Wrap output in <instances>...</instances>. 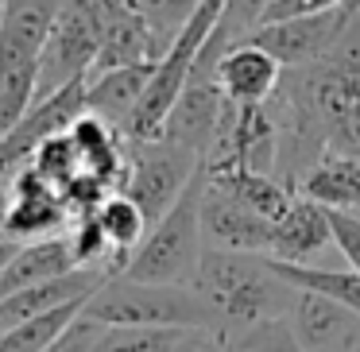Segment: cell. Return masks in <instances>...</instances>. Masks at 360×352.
Returning <instances> with one entry per match:
<instances>
[{"label": "cell", "mask_w": 360, "mask_h": 352, "mask_svg": "<svg viewBox=\"0 0 360 352\" xmlns=\"http://www.w3.org/2000/svg\"><path fill=\"white\" fill-rule=\"evenodd\" d=\"M194 290L217 321V337L205 341L217 348H233L252 329L287 318L295 302V290L271 271L264 256H240V252L217 248H205Z\"/></svg>", "instance_id": "obj_1"}, {"label": "cell", "mask_w": 360, "mask_h": 352, "mask_svg": "<svg viewBox=\"0 0 360 352\" xmlns=\"http://www.w3.org/2000/svg\"><path fill=\"white\" fill-rule=\"evenodd\" d=\"M82 318L101 329H179L202 341L217 337V321L194 287H151L124 275H112L86 302Z\"/></svg>", "instance_id": "obj_2"}, {"label": "cell", "mask_w": 360, "mask_h": 352, "mask_svg": "<svg viewBox=\"0 0 360 352\" xmlns=\"http://www.w3.org/2000/svg\"><path fill=\"white\" fill-rule=\"evenodd\" d=\"M58 16V0H8L0 24V140L32 112L39 58Z\"/></svg>", "instance_id": "obj_3"}, {"label": "cell", "mask_w": 360, "mask_h": 352, "mask_svg": "<svg viewBox=\"0 0 360 352\" xmlns=\"http://www.w3.org/2000/svg\"><path fill=\"white\" fill-rule=\"evenodd\" d=\"M202 194H205V163L190 190L179 197L171 213L151 233L143 244L128 256L124 279L132 282H151V287H194L198 267L205 256V236H202Z\"/></svg>", "instance_id": "obj_4"}, {"label": "cell", "mask_w": 360, "mask_h": 352, "mask_svg": "<svg viewBox=\"0 0 360 352\" xmlns=\"http://www.w3.org/2000/svg\"><path fill=\"white\" fill-rule=\"evenodd\" d=\"M221 12H225L221 0H198V12L186 24V32L174 39V47L167 51L155 63V70H151V82H148V89H143V101H140V109H136L132 124H128V132H124V143L163 140V124L174 112V105H179L182 89H186V82H190V70H194L205 39H210L213 27H217Z\"/></svg>", "instance_id": "obj_5"}, {"label": "cell", "mask_w": 360, "mask_h": 352, "mask_svg": "<svg viewBox=\"0 0 360 352\" xmlns=\"http://www.w3.org/2000/svg\"><path fill=\"white\" fill-rule=\"evenodd\" d=\"M105 35V0H66L58 4L55 27L43 43L35 101L63 93L89 78Z\"/></svg>", "instance_id": "obj_6"}, {"label": "cell", "mask_w": 360, "mask_h": 352, "mask_svg": "<svg viewBox=\"0 0 360 352\" xmlns=\"http://www.w3.org/2000/svg\"><path fill=\"white\" fill-rule=\"evenodd\" d=\"M202 171V159L179 143H128L124 148V182L120 194L143 213L148 225H159L190 190V182Z\"/></svg>", "instance_id": "obj_7"}, {"label": "cell", "mask_w": 360, "mask_h": 352, "mask_svg": "<svg viewBox=\"0 0 360 352\" xmlns=\"http://www.w3.org/2000/svg\"><path fill=\"white\" fill-rule=\"evenodd\" d=\"M352 12H356V4L329 0L326 8L310 12V16H302V20L259 27V32L248 35V43H256L259 51H267L283 70H298V66H310V63H318V58H326L329 51L341 43L345 27L352 24Z\"/></svg>", "instance_id": "obj_8"}, {"label": "cell", "mask_w": 360, "mask_h": 352, "mask_svg": "<svg viewBox=\"0 0 360 352\" xmlns=\"http://www.w3.org/2000/svg\"><path fill=\"white\" fill-rule=\"evenodd\" d=\"M74 225L63 194L43 178L35 167L20 171L8 186V209H4V240L12 244H35L66 236Z\"/></svg>", "instance_id": "obj_9"}, {"label": "cell", "mask_w": 360, "mask_h": 352, "mask_svg": "<svg viewBox=\"0 0 360 352\" xmlns=\"http://www.w3.org/2000/svg\"><path fill=\"white\" fill-rule=\"evenodd\" d=\"M329 248H333L329 209L306 202V197H295L290 209L271 225V244H267L264 259L287 267H326Z\"/></svg>", "instance_id": "obj_10"}, {"label": "cell", "mask_w": 360, "mask_h": 352, "mask_svg": "<svg viewBox=\"0 0 360 352\" xmlns=\"http://www.w3.org/2000/svg\"><path fill=\"white\" fill-rule=\"evenodd\" d=\"M202 236L205 248L217 252H240V256H267L271 244V221L256 217L252 209H244L240 202H233L229 194L213 190L205 182L202 194Z\"/></svg>", "instance_id": "obj_11"}, {"label": "cell", "mask_w": 360, "mask_h": 352, "mask_svg": "<svg viewBox=\"0 0 360 352\" xmlns=\"http://www.w3.org/2000/svg\"><path fill=\"white\" fill-rule=\"evenodd\" d=\"M109 279H112L109 271H70V275H63V279H51V282H39V287H32V290H20V294L0 302V333L20 329V325H27V321H39V318H47V313H58V310H66V306L89 302Z\"/></svg>", "instance_id": "obj_12"}, {"label": "cell", "mask_w": 360, "mask_h": 352, "mask_svg": "<svg viewBox=\"0 0 360 352\" xmlns=\"http://www.w3.org/2000/svg\"><path fill=\"white\" fill-rule=\"evenodd\" d=\"M148 63H155V47H151V32L136 12V4L132 0H105V35L89 78H105V74L132 70V66Z\"/></svg>", "instance_id": "obj_13"}, {"label": "cell", "mask_w": 360, "mask_h": 352, "mask_svg": "<svg viewBox=\"0 0 360 352\" xmlns=\"http://www.w3.org/2000/svg\"><path fill=\"white\" fill-rule=\"evenodd\" d=\"M217 82L229 105H236V109H264L283 82V66L267 51H259L256 43L244 39L236 47H229V55L221 58Z\"/></svg>", "instance_id": "obj_14"}, {"label": "cell", "mask_w": 360, "mask_h": 352, "mask_svg": "<svg viewBox=\"0 0 360 352\" xmlns=\"http://www.w3.org/2000/svg\"><path fill=\"white\" fill-rule=\"evenodd\" d=\"M287 325L295 333V341L302 344V352H337L360 333L356 313L321 294H310V290H295Z\"/></svg>", "instance_id": "obj_15"}, {"label": "cell", "mask_w": 360, "mask_h": 352, "mask_svg": "<svg viewBox=\"0 0 360 352\" xmlns=\"http://www.w3.org/2000/svg\"><path fill=\"white\" fill-rule=\"evenodd\" d=\"M151 70H155V63L105 74V78H89L86 82V117L105 120L112 132L124 136L128 124H132V117H136V109H140V101H143Z\"/></svg>", "instance_id": "obj_16"}, {"label": "cell", "mask_w": 360, "mask_h": 352, "mask_svg": "<svg viewBox=\"0 0 360 352\" xmlns=\"http://www.w3.org/2000/svg\"><path fill=\"white\" fill-rule=\"evenodd\" d=\"M78 271L70 256V244L66 236H55V240H35V244H20L16 259L4 267L0 275V302L20 290H32L39 282H51V279H63V275Z\"/></svg>", "instance_id": "obj_17"}, {"label": "cell", "mask_w": 360, "mask_h": 352, "mask_svg": "<svg viewBox=\"0 0 360 352\" xmlns=\"http://www.w3.org/2000/svg\"><path fill=\"white\" fill-rule=\"evenodd\" d=\"M205 182L221 194H229L233 202H240L244 209H252L264 221H279L290 209L295 194L279 186L271 174H256V171H240V167H205Z\"/></svg>", "instance_id": "obj_18"}, {"label": "cell", "mask_w": 360, "mask_h": 352, "mask_svg": "<svg viewBox=\"0 0 360 352\" xmlns=\"http://www.w3.org/2000/svg\"><path fill=\"white\" fill-rule=\"evenodd\" d=\"M295 197L337 213H360V159L349 155H321V163L302 178Z\"/></svg>", "instance_id": "obj_19"}, {"label": "cell", "mask_w": 360, "mask_h": 352, "mask_svg": "<svg viewBox=\"0 0 360 352\" xmlns=\"http://www.w3.org/2000/svg\"><path fill=\"white\" fill-rule=\"evenodd\" d=\"M94 221L101 225L105 240H109V248H112V256H117L120 271H124L128 256H132V252L143 244V236L151 233V225L143 221V213L136 209V205L128 202L124 194H112L109 202H105L101 209L94 213Z\"/></svg>", "instance_id": "obj_20"}, {"label": "cell", "mask_w": 360, "mask_h": 352, "mask_svg": "<svg viewBox=\"0 0 360 352\" xmlns=\"http://www.w3.org/2000/svg\"><path fill=\"white\" fill-rule=\"evenodd\" d=\"M202 337L179 329H101L89 352H182Z\"/></svg>", "instance_id": "obj_21"}, {"label": "cell", "mask_w": 360, "mask_h": 352, "mask_svg": "<svg viewBox=\"0 0 360 352\" xmlns=\"http://www.w3.org/2000/svg\"><path fill=\"white\" fill-rule=\"evenodd\" d=\"M132 4H136V12L143 16L148 32H151L155 63L174 47V39L186 32V24L194 20V12H198L194 0H132Z\"/></svg>", "instance_id": "obj_22"}, {"label": "cell", "mask_w": 360, "mask_h": 352, "mask_svg": "<svg viewBox=\"0 0 360 352\" xmlns=\"http://www.w3.org/2000/svg\"><path fill=\"white\" fill-rule=\"evenodd\" d=\"M82 310H86V302L66 306V310H58V313H47V318H39V321H27V325H20V329L0 333V352H47L51 344L82 318Z\"/></svg>", "instance_id": "obj_23"}, {"label": "cell", "mask_w": 360, "mask_h": 352, "mask_svg": "<svg viewBox=\"0 0 360 352\" xmlns=\"http://www.w3.org/2000/svg\"><path fill=\"white\" fill-rule=\"evenodd\" d=\"M229 352H302V344L295 341L287 318H279V321H267V325L252 329V333L240 337Z\"/></svg>", "instance_id": "obj_24"}, {"label": "cell", "mask_w": 360, "mask_h": 352, "mask_svg": "<svg viewBox=\"0 0 360 352\" xmlns=\"http://www.w3.org/2000/svg\"><path fill=\"white\" fill-rule=\"evenodd\" d=\"M329 0H256V32L259 27H275V24H290L302 20L310 12L326 8Z\"/></svg>", "instance_id": "obj_25"}, {"label": "cell", "mask_w": 360, "mask_h": 352, "mask_svg": "<svg viewBox=\"0 0 360 352\" xmlns=\"http://www.w3.org/2000/svg\"><path fill=\"white\" fill-rule=\"evenodd\" d=\"M329 233H333V248L345 256L349 271L360 275V213L329 209Z\"/></svg>", "instance_id": "obj_26"}, {"label": "cell", "mask_w": 360, "mask_h": 352, "mask_svg": "<svg viewBox=\"0 0 360 352\" xmlns=\"http://www.w3.org/2000/svg\"><path fill=\"white\" fill-rule=\"evenodd\" d=\"M101 337V325H94V321H86V318H78L70 329H66L63 337H58L55 344H51L47 352H89L94 348V341Z\"/></svg>", "instance_id": "obj_27"}, {"label": "cell", "mask_w": 360, "mask_h": 352, "mask_svg": "<svg viewBox=\"0 0 360 352\" xmlns=\"http://www.w3.org/2000/svg\"><path fill=\"white\" fill-rule=\"evenodd\" d=\"M16 252H20V244H12V240H0V275H4V267L16 259Z\"/></svg>", "instance_id": "obj_28"}, {"label": "cell", "mask_w": 360, "mask_h": 352, "mask_svg": "<svg viewBox=\"0 0 360 352\" xmlns=\"http://www.w3.org/2000/svg\"><path fill=\"white\" fill-rule=\"evenodd\" d=\"M4 209H8V190H0V240H4Z\"/></svg>", "instance_id": "obj_29"}, {"label": "cell", "mask_w": 360, "mask_h": 352, "mask_svg": "<svg viewBox=\"0 0 360 352\" xmlns=\"http://www.w3.org/2000/svg\"><path fill=\"white\" fill-rule=\"evenodd\" d=\"M337 352H360V333H356V337H352V341H349V344H345V348H337Z\"/></svg>", "instance_id": "obj_30"}, {"label": "cell", "mask_w": 360, "mask_h": 352, "mask_svg": "<svg viewBox=\"0 0 360 352\" xmlns=\"http://www.w3.org/2000/svg\"><path fill=\"white\" fill-rule=\"evenodd\" d=\"M202 344H205V341H198V344H190V348H182V352H198V348H202Z\"/></svg>", "instance_id": "obj_31"}, {"label": "cell", "mask_w": 360, "mask_h": 352, "mask_svg": "<svg viewBox=\"0 0 360 352\" xmlns=\"http://www.w3.org/2000/svg\"><path fill=\"white\" fill-rule=\"evenodd\" d=\"M4 4H8V0H0V24H4Z\"/></svg>", "instance_id": "obj_32"}, {"label": "cell", "mask_w": 360, "mask_h": 352, "mask_svg": "<svg viewBox=\"0 0 360 352\" xmlns=\"http://www.w3.org/2000/svg\"><path fill=\"white\" fill-rule=\"evenodd\" d=\"M198 352H205V344H202V348H198Z\"/></svg>", "instance_id": "obj_33"}]
</instances>
